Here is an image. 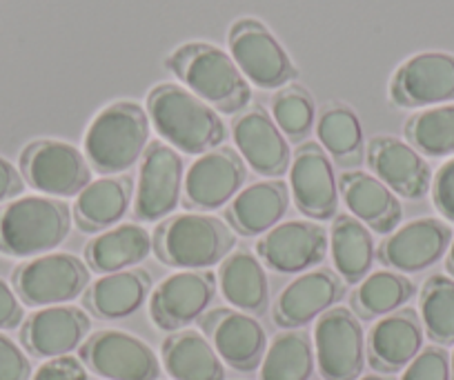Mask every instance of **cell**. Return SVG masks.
Returning a JSON list of instances; mask_svg holds the SVG:
<instances>
[{
  "label": "cell",
  "instance_id": "1",
  "mask_svg": "<svg viewBox=\"0 0 454 380\" xmlns=\"http://www.w3.org/2000/svg\"><path fill=\"white\" fill-rule=\"evenodd\" d=\"M147 113L159 136L183 154L200 156L212 151L227 136L216 109L185 87H154L147 96Z\"/></svg>",
  "mask_w": 454,
  "mask_h": 380
},
{
  "label": "cell",
  "instance_id": "2",
  "mask_svg": "<svg viewBox=\"0 0 454 380\" xmlns=\"http://www.w3.org/2000/svg\"><path fill=\"white\" fill-rule=\"evenodd\" d=\"M237 236L223 218L183 212L163 218L154 231L156 259L168 268L209 269L234 252Z\"/></svg>",
  "mask_w": 454,
  "mask_h": 380
},
{
  "label": "cell",
  "instance_id": "3",
  "mask_svg": "<svg viewBox=\"0 0 454 380\" xmlns=\"http://www.w3.org/2000/svg\"><path fill=\"white\" fill-rule=\"evenodd\" d=\"M72 209L51 196H20L0 207V253L36 259L60 247L72 231Z\"/></svg>",
  "mask_w": 454,
  "mask_h": 380
},
{
  "label": "cell",
  "instance_id": "4",
  "mask_svg": "<svg viewBox=\"0 0 454 380\" xmlns=\"http://www.w3.org/2000/svg\"><path fill=\"white\" fill-rule=\"evenodd\" d=\"M150 145V116L129 100L96 113L85 132V159L100 176L123 174L138 163Z\"/></svg>",
  "mask_w": 454,
  "mask_h": 380
},
{
  "label": "cell",
  "instance_id": "5",
  "mask_svg": "<svg viewBox=\"0 0 454 380\" xmlns=\"http://www.w3.org/2000/svg\"><path fill=\"white\" fill-rule=\"evenodd\" d=\"M169 69L190 87L209 107L223 113H234L246 109L250 103V85L237 67L232 56L205 43L183 45L168 60Z\"/></svg>",
  "mask_w": 454,
  "mask_h": 380
},
{
  "label": "cell",
  "instance_id": "6",
  "mask_svg": "<svg viewBox=\"0 0 454 380\" xmlns=\"http://www.w3.org/2000/svg\"><path fill=\"white\" fill-rule=\"evenodd\" d=\"M14 291L29 307L67 305L85 294L90 287V269L74 253H43L27 260L14 272Z\"/></svg>",
  "mask_w": 454,
  "mask_h": 380
},
{
  "label": "cell",
  "instance_id": "7",
  "mask_svg": "<svg viewBox=\"0 0 454 380\" xmlns=\"http://www.w3.org/2000/svg\"><path fill=\"white\" fill-rule=\"evenodd\" d=\"M317 367L323 380H359L365 367V331L348 307H332L314 327Z\"/></svg>",
  "mask_w": 454,
  "mask_h": 380
},
{
  "label": "cell",
  "instance_id": "8",
  "mask_svg": "<svg viewBox=\"0 0 454 380\" xmlns=\"http://www.w3.org/2000/svg\"><path fill=\"white\" fill-rule=\"evenodd\" d=\"M78 358L91 374L105 380H159L160 361L138 336L121 330H100L87 336Z\"/></svg>",
  "mask_w": 454,
  "mask_h": 380
},
{
  "label": "cell",
  "instance_id": "9",
  "mask_svg": "<svg viewBox=\"0 0 454 380\" xmlns=\"http://www.w3.org/2000/svg\"><path fill=\"white\" fill-rule=\"evenodd\" d=\"M23 178L51 198L78 196L91 182V167L78 147L63 141H36L20 154Z\"/></svg>",
  "mask_w": 454,
  "mask_h": 380
},
{
  "label": "cell",
  "instance_id": "10",
  "mask_svg": "<svg viewBox=\"0 0 454 380\" xmlns=\"http://www.w3.org/2000/svg\"><path fill=\"white\" fill-rule=\"evenodd\" d=\"M218 281L209 269H181L163 278L150 296V316L159 330L181 331L200 321L216 296Z\"/></svg>",
  "mask_w": 454,
  "mask_h": 380
},
{
  "label": "cell",
  "instance_id": "11",
  "mask_svg": "<svg viewBox=\"0 0 454 380\" xmlns=\"http://www.w3.org/2000/svg\"><path fill=\"white\" fill-rule=\"evenodd\" d=\"M183 156L168 143H150L138 167V187L134 194V216L156 222L172 216L183 196Z\"/></svg>",
  "mask_w": 454,
  "mask_h": 380
},
{
  "label": "cell",
  "instance_id": "12",
  "mask_svg": "<svg viewBox=\"0 0 454 380\" xmlns=\"http://www.w3.org/2000/svg\"><path fill=\"white\" fill-rule=\"evenodd\" d=\"M247 167L232 147H216L205 151L192 163L183 181V203L199 212H214L232 203L246 187Z\"/></svg>",
  "mask_w": 454,
  "mask_h": 380
},
{
  "label": "cell",
  "instance_id": "13",
  "mask_svg": "<svg viewBox=\"0 0 454 380\" xmlns=\"http://www.w3.org/2000/svg\"><path fill=\"white\" fill-rule=\"evenodd\" d=\"M199 325L227 367L237 371H254L261 367L268 334L256 316L234 307H216L205 312Z\"/></svg>",
  "mask_w": 454,
  "mask_h": 380
},
{
  "label": "cell",
  "instance_id": "14",
  "mask_svg": "<svg viewBox=\"0 0 454 380\" xmlns=\"http://www.w3.org/2000/svg\"><path fill=\"white\" fill-rule=\"evenodd\" d=\"M290 196L296 209L314 221H330L339 213V178L334 165L318 143H301L290 163Z\"/></svg>",
  "mask_w": 454,
  "mask_h": 380
},
{
  "label": "cell",
  "instance_id": "15",
  "mask_svg": "<svg viewBox=\"0 0 454 380\" xmlns=\"http://www.w3.org/2000/svg\"><path fill=\"white\" fill-rule=\"evenodd\" d=\"M230 51L243 76L261 89H278L296 76L281 43L256 20H239L230 32Z\"/></svg>",
  "mask_w": 454,
  "mask_h": 380
},
{
  "label": "cell",
  "instance_id": "16",
  "mask_svg": "<svg viewBox=\"0 0 454 380\" xmlns=\"http://www.w3.org/2000/svg\"><path fill=\"white\" fill-rule=\"evenodd\" d=\"M256 256L278 274H301L325 260L330 236L314 221L278 222L256 240Z\"/></svg>",
  "mask_w": 454,
  "mask_h": 380
},
{
  "label": "cell",
  "instance_id": "17",
  "mask_svg": "<svg viewBox=\"0 0 454 380\" xmlns=\"http://www.w3.org/2000/svg\"><path fill=\"white\" fill-rule=\"evenodd\" d=\"M452 240V229L439 218L405 222L386 236L377 247L379 263L399 274H414L441 260Z\"/></svg>",
  "mask_w": 454,
  "mask_h": 380
},
{
  "label": "cell",
  "instance_id": "18",
  "mask_svg": "<svg viewBox=\"0 0 454 380\" xmlns=\"http://www.w3.org/2000/svg\"><path fill=\"white\" fill-rule=\"evenodd\" d=\"M346 294V283L340 281L334 269L318 268L301 274L283 287L272 307V318L283 330H299L336 307Z\"/></svg>",
  "mask_w": 454,
  "mask_h": 380
},
{
  "label": "cell",
  "instance_id": "19",
  "mask_svg": "<svg viewBox=\"0 0 454 380\" xmlns=\"http://www.w3.org/2000/svg\"><path fill=\"white\" fill-rule=\"evenodd\" d=\"M90 330L91 321L85 309L74 305H51L41 307L23 322L20 340L32 356L50 361L81 349Z\"/></svg>",
  "mask_w": 454,
  "mask_h": 380
},
{
  "label": "cell",
  "instance_id": "20",
  "mask_svg": "<svg viewBox=\"0 0 454 380\" xmlns=\"http://www.w3.org/2000/svg\"><path fill=\"white\" fill-rule=\"evenodd\" d=\"M232 138L247 167L259 176L281 178L290 172L292 151L274 118L259 107L246 109L232 125Z\"/></svg>",
  "mask_w": 454,
  "mask_h": 380
},
{
  "label": "cell",
  "instance_id": "21",
  "mask_svg": "<svg viewBox=\"0 0 454 380\" xmlns=\"http://www.w3.org/2000/svg\"><path fill=\"white\" fill-rule=\"evenodd\" d=\"M390 94L401 107H427L454 100V56L441 51L412 56L396 69Z\"/></svg>",
  "mask_w": 454,
  "mask_h": 380
},
{
  "label": "cell",
  "instance_id": "22",
  "mask_svg": "<svg viewBox=\"0 0 454 380\" xmlns=\"http://www.w3.org/2000/svg\"><path fill=\"white\" fill-rule=\"evenodd\" d=\"M370 174L396 196L419 200L430 191L432 172L427 160L410 143L395 136H374L368 145Z\"/></svg>",
  "mask_w": 454,
  "mask_h": 380
},
{
  "label": "cell",
  "instance_id": "23",
  "mask_svg": "<svg viewBox=\"0 0 454 380\" xmlns=\"http://www.w3.org/2000/svg\"><path fill=\"white\" fill-rule=\"evenodd\" d=\"M423 349V325L414 309H396L379 318L365 338L370 367L381 374L405 369Z\"/></svg>",
  "mask_w": 454,
  "mask_h": 380
},
{
  "label": "cell",
  "instance_id": "24",
  "mask_svg": "<svg viewBox=\"0 0 454 380\" xmlns=\"http://www.w3.org/2000/svg\"><path fill=\"white\" fill-rule=\"evenodd\" d=\"M339 194L355 218L370 231L390 234L403 218V207L395 191L377 176L361 169H346L339 176Z\"/></svg>",
  "mask_w": 454,
  "mask_h": 380
},
{
  "label": "cell",
  "instance_id": "25",
  "mask_svg": "<svg viewBox=\"0 0 454 380\" xmlns=\"http://www.w3.org/2000/svg\"><path fill=\"white\" fill-rule=\"evenodd\" d=\"M290 207V185L283 178H265L243 187L227 205V225L241 236H263L281 222Z\"/></svg>",
  "mask_w": 454,
  "mask_h": 380
},
{
  "label": "cell",
  "instance_id": "26",
  "mask_svg": "<svg viewBox=\"0 0 454 380\" xmlns=\"http://www.w3.org/2000/svg\"><path fill=\"white\" fill-rule=\"evenodd\" d=\"M134 198V181L125 174H114L91 181L76 196L72 216L81 231L100 234L119 225Z\"/></svg>",
  "mask_w": 454,
  "mask_h": 380
},
{
  "label": "cell",
  "instance_id": "27",
  "mask_svg": "<svg viewBox=\"0 0 454 380\" xmlns=\"http://www.w3.org/2000/svg\"><path fill=\"white\" fill-rule=\"evenodd\" d=\"M152 291V276L147 269L132 268L123 272L103 274L85 290L82 303L103 321H123L134 316L145 305Z\"/></svg>",
  "mask_w": 454,
  "mask_h": 380
},
{
  "label": "cell",
  "instance_id": "28",
  "mask_svg": "<svg viewBox=\"0 0 454 380\" xmlns=\"http://www.w3.org/2000/svg\"><path fill=\"white\" fill-rule=\"evenodd\" d=\"M223 299L239 312L261 316L270 305V283L265 265L250 249H234L216 274Z\"/></svg>",
  "mask_w": 454,
  "mask_h": 380
},
{
  "label": "cell",
  "instance_id": "29",
  "mask_svg": "<svg viewBox=\"0 0 454 380\" xmlns=\"http://www.w3.org/2000/svg\"><path fill=\"white\" fill-rule=\"evenodd\" d=\"M154 252V236L137 222H125L96 234L85 247L87 268L114 274L137 268Z\"/></svg>",
  "mask_w": 454,
  "mask_h": 380
},
{
  "label": "cell",
  "instance_id": "30",
  "mask_svg": "<svg viewBox=\"0 0 454 380\" xmlns=\"http://www.w3.org/2000/svg\"><path fill=\"white\" fill-rule=\"evenodd\" d=\"M160 362L174 380H225V362L203 331H172L160 345Z\"/></svg>",
  "mask_w": 454,
  "mask_h": 380
},
{
  "label": "cell",
  "instance_id": "31",
  "mask_svg": "<svg viewBox=\"0 0 454 380\" xmlns=\"http://www.w3.org/2000/svg\"><path fill=\"white\" fill-rule=\"evenodd\" d=\"M330 252L334 272L346 285H359L372 269L377 247L368 227L352 213H336L332 218Z\"/></svg>",
  "mask_w": 454,
  "mask_h": 380
},
{
  "label": "cell",
  "instance_id": "32",
  "mask_svg": "<svg viewBox=\"0 0 454 380\" xmlns=\"http://www.w3.org/2000/svg\"><path fill=\"white\" fill-rule=\"evenodd\" d=\"M414 296V283L405 274L372 272L352 291V309L361 321H374L403 307Z\"/></svg>",
  "mask_w": 454,
  "mask_h": 380
},
{
  "label": "cell",
  "instance_id": "33",
  "mask_svg": "<svg viewBox=\"0 0 454 380\" xmlns=\"http://www.w3.org/2000/svg\"><path fill=\"white\" fill-rule=\"evenodd\" d=\"M318 145L339 165H359L364 156V127L346 105H327L317 120Z\"/></svg>",
  "mask_w": 454,
  "mask_h": 380
},
{
  "label": "cell",
  "instance_id": "34",
  "mask_svg": "<svg viewBox=\"0 0 454 380\" xmlns=\"http://www.w3.org/2000/svg\"><path fill=\"white\" fill-rule=\"evenodd\" d=\"M314 347L305 331L286 330L274 336L261 361L259 380H309L314 374Z\"/></svg>",
  "mask_w": 454,
  "mask_h": 380
},
{
  "label": "cell",
  "instance_id": "35",
  "mask_svg": "<svg viewBox=\"0 0 454 380\" xmlns=\"http://www.w3.org/2000/svg\"><path fill=\"white\" fill-rule=\"evenodd\" d=\"M408 141L419 154L441 159L454 154V105L423 109L405 125Z\"/></svg>",
  "mask_w": 454,
  "mask_h": 380
},
{
  "label": "cell",
  "instance_id": "36",
  "mask_svg": "<svg viewBox=\"0 0 454 380\" xmlns=\"http://www.w3.org/2000/svg\"><path fill=\"white\" fill-rule=\"evenodd\" d=\"M421 325L439 345L454 343V281L448 276H430L421 290Z\"/></svg>",
  "mask_w": 454,
  "mask_h": 380
},
{
  "label": "cell",
  "instance_id": "37",
  "mask_svg": "<svg viewBox=\"0 0 454 380\" xmlns=\"http://www.w3.org/2000/svg\"><path fill=\"white\" fill-rule=\"evenodd\" d=\"M314 103L309 94L301 87L281 89L272 100V116L286 138L299 143L312 132L314 127Z\"/></svg>",
  "mask_w": 454,
  "mask_h": 380
},
{
  "label": "cell",
  "instance_id": "38",
  "mask_svg": "<svg viewBox=\"0 0 454 380\" xmlns=\"http://www.w3.org/2000/svg\"><path fill=\"white\" fill-rule=\"evenodd\" d=\"M450 358L441 347H423L405 367L401 380H450Z\"/></svg>",
  "mask_w": 454,
  "mask_h": 380
},
{
  "label": "cell",
  "instance_id": "39",
  "mask_svg": "<svg viewBox=\"0 0 454 380\" xmlns=\"http://www.w3.org/2000/svg\"><path fill=\"white\" fill-rule=\"evenodd\" d=\"M32 362L27 353L5 334H0V380H29Z\"/></svg>",
  "mask_w": 454,
  "mask_h": 380
},
{
  "label": "cell",
  "instance_id": "40",
  "mask_svg": "<svg viewBox=\"0 0 454 380\" xmlns=\"http://www.w3.org/2000/svg\"><path fill=\"white\" fill-rule=\"evenodd\" d=\"M29 380H90V374L81 358L67 353L43 362Z\"/></svg>",
  "mask_w": 454,
  "mask_h": 380
},
{
  "label": "cell",
  "instance_id": "41",
  "mask_svg": "<svg viewBox=\"0 0 454 380\" xmlns=\"http://www.w3.org/2000/svg\"><path fill=\"white\" fill-rule=\"evenodd\" d=\"M432 200L443 218L454 222V159L441 165L432 178Z\"/></svg>",
  "mask_w": 454,
  "mask_h": 380
},
{
  "label": "cell",
  "instance_id": "42",
  "mask_svg": "<svg viewBox=\"0 0 454 380\" xmlns=\"http://www.w3.org/2000/svg\"><path fill=\"white\" fill-rule=\"evenodd\" d=\"M23 316L25 312L19 294L0 278V330H16V327H20V322H23Z\"/></svg>",
  "mask_w": 454,
  "mask_h": 380
},
{
  "label": "cell",
  "instance_id": "43",
  "mask_svg": "<svg viewBox=\"0 0 454 380\" xmlns=\"http://www.w3.org/2000/svg\"><path fill=\"white\" fill-rule=\"evenodd\" d=\"M23 174H20L10 160L0 156V203H5V200L19 196L20 191H23Z\"/></svg>",
  "mask_w": 454,
  "mask_h": 380
},
{
  "label": "cell",
  "instance_id": "44",
  "mask_svg": "<svg viewBox=\"0 0 454 380\" xmlns=\"http://www.w3.org/2000/svg\"><path fill=\"white\" fill-rule=\"evenodd\" d=\"M445 265H448L450 274L454 276V238L450 240V247H448V259H445Z\"/></svg>",
  "mask_w": 454,
  "mask_h": 380
},
{
  "label": "cell",
  "instance_id": "45",
  "mask_svg": "<svg viewBox=\"0 0 454 380\" xmlns=\"http://www.w3.org/2000/svg\"><path fill=\"white\" fill-rule=\"evenodd\" d=\"M359 380H390V378H386V376H379V374H370V376H364V378H359Z\"/></svg>",
  "mask_w": 454,
  "mask_h": 380
},
{
  "label": "cell",
  "instance_id": "46",
  "mask_svg": "<svg viewBox=\"0 0 454 380\" xmlns=\"http://www.w3.org/2000/svg\"><path fill=\"white\" fill-rule=\"evenodd\" d=\"M450 374H452V380H454V353H452V361H450Z\"/></svg>",
  "mask_w": 454,
  "mask_h": 380
}]
</instances>
